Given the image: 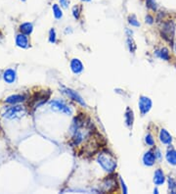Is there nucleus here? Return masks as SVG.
I'll return each instance as SVG.
<instances>
[{"label":"nucleus","mask_w":176,"mask_h":194,"mask_svg":"<svg viewBox=\"0 0 176 194\" xmlns=\"http://www.w3.org/2000/svg\"><path fill=\"white\" fill-rule=\"evenodd\" d=\"M121 184H122V190H123V192L124 193H127V189H126V186H125V184H124V183H123V180L121 178Z\"/></svg>","instance_id":"30"},{"label":"nucleus","mask_w":176,"mask_h":194,"mask_svg":"<svg viewBox=\"0 0 176 194\" xmlns=\"http://www.w3.org/2000/svg\"><path fill=\"white\" fill-rule=\"evenodd\" d=\"M175 51H176V43H175Z\"/></svg>","instance_id":"32"},{"label":"nucleus","mask_w":176,"mask_h":194,"mask_svg":"<svg viewBox=\"0 0 176 194\" xmlns=\"http://www.w3.org/2000/svg\"><path fill=\"white\" fill-rule=\"evenodd\" d=\"M52 9H53V13H54V16L56 19H61L63 17V12H62L61 8L59 7V5L54 4Z\"/></svg>","instance_id":"20"},{"label":"nucleus","mask_w":176,"mask_h":194,"mask_svg":"<svg viewBox=\"0 0 176 194\" xmlns=\"http://www.w3.org/2000/svg\"><path fill=\"white\" fill-rule=\"evenodd\" d=\"M165 174H163V172L161 170V169H158L156 172H155V174H154V183L156 185H161L163 183H165Z\"/></svg>","instance_id":"12"},{"label":"nucleus","mask_w":176,"mask_h":194,"mask_svg":"<svg viewBox=\"0 0 176 194\" xmlns=\"http://www.w3.org/2000/svg\"><path fill=\"white\" fill-rule=\"evenodd\" d=\"M81 1H84V2H90L91 0H81Z\"/></svg>","instance_id":"31"},{"label":"nucleus","mask_w":176,"mask_h":194,"mask_svg":"<svg viewBox=\"0 0 176 194\" xmlns=\"http://www.w3.org/2000/svg\"><path fill=\"white\" fill-rule=\"evenodd\" d=\"M49 41L51 43L56 42V32L53 29L50 30V33H49Z\"/></svg>","instance_id":"26"},{"label":"nucleus","mask_w":176,"mask_h":194,"mask_svg":"<svg viewBox=\"0 0 176 194\" xmlns=\"http://www.w3.org/2000/svg\"><path fill=\"white\" fill-rule=\"evenodd\" d=\"M146 4L150 9H152L154 11L156 10V4L155 0H146Z\"/></svg>","instance_id":"25"},{"label":"nucleus","mask_w":176,"mask_h":194,"mask_svg":"<svg viewBox=\"0 0 176 194\" xmlns=\"http://www.w3.org/2000/svg\"><path fill=\"white\" fill-rule=\"evenodd\" d=\"M117 188V181L116 176H109L103 179L101 183V190L103 192H112Z\"/></svg>","instance_id":"4"},{"label":"nucleus","mask_w":176,"mask_h":194,"mask_svg":"<svg viewBox=\"0 0 176 194\" xmlns=\"http://www.w3.org/2000/svg\"><path fill=\"white\" fill-rule=\"evenodd\" d=\"M27 111L24 108L21 107V106H15V107H12L6 111V113L4 114V117L9 119V120H13V119L20 118L24 115H26Z\"/></svg>","instance_id":"5"},{"label":"nucleus","mask_w":176,"mask_h":194,"mask_svg":"<svg viewBox=\"0 0 176 194\" xmlns=\"http://www.w3.org/2000/svg\"><path fill=\"white\" fill-rule=\"evenodd\" d=\"M64 92L66 93V94L68 96V97H71L73 100H74V101H77V103H79L80 105H82V106H86L85 102H84V100L82 99V97H81L78 93L77 91H74L71 88H64Z\"/></svg>","instance_id":"8"},{"label":"nucleus","mask_w":176,"mask_h":194,"mask_svg":"<svg viewBox=\"0 0 176 194\" xmlns=\"http://www.w3.org/2000/svg\"><path fill=\"white\" fill-rule=\"evenodd\" d=\"M68 3H70L68 0H60V4H61V6L63 8H68Z\"/></svg>","instance_id":"28"},{"label":"nucleus","mask_w":176,"mask_h":194,"mask_svg":"<svg viewBox=\"0 0 176 194\" xmlns=\"http://www.w3.org/2000/svg\"><path fill=\"white\" fill-rule=\"evenodd\" d=\"M127 43H128V47H129V50H130V52L133 53L135 51V49H136V45H135V43L133 41V38H132V35H127Z\"/></svg>","instance_id":"22"},{"label":"nucleus","mask_w":176,"mask_h":194,"mask_svg":"<svg viewBox=\"0 0 176 194\" xmlns=\"http://www.w3.org/2000/svg\"><path fill=\"white\" fill-rule=\"evenodd\" d=\"M146 22H147L148 24H153V23H154V18H153L152 16L148 15V16L146 17Z\"/></svg>","instance_id":"29"},{"label":"nucleus","mask_w":176,"mask_h":194,"mask_svg":"<svg viewBox=\"0 0 176 194\" xmlns=\"http://www.w3.org/2000/svg\"><path fill=\"white\" fill-rule=\"evenodd\" d=\"M166 160L169 164L171 165H176V150L173 148H170L167 150L166 153Z\"/></svg>","instance_id":"16"},{"label":"nucleus","mask_w":176,"mask_h":194,"mask_svg":"<svg viewBox=\"0 0 176 194\" xmlns=\"http://www.w3.org/2000/svg\"><path fill=\"white\" fill-rule=\"evenodd\" d=\"M156 161V155L152 151L147 152L143 157V162L146 166H153Z\"/></svg>","instance_id":"13"},{"label":"nucleus","mask_w":176,"mask_h":194,"mask_svg":"<svg viewBox=\"0 0 176 194\" xmlns=\"http://www.w3.org/2000/svg\"><path fill=\"white\" fill-rule=\"evenodd\" d=\"M124 117H125V123H126L127 127L131 128L132 124H133V122H134V115H133V111H132L129 107L126 108Z\"/></svg>","instance_id":"15"},{"label":"nucleus","mask_w":176,"mask_h":194,"mask_svg":"<svg viewBox=\"0 0 176 194\" xmlns=\"http://www.w3.org/2000/svg\"><path fill=\"white\" fill-rule=\"evenodd\" d=\"M129 24L131 25V26H133V27H139L140 26L139 22L137 21L136 16H134V15H131L129 17Z\"/></svg>","instance_id":"23"},{"label":"nucleus","mask_w":176,"mask_h":194,"mask_svg":"<svg viewBox=\"0 0 176 194\" xmlns=\"http://www.w3.org/2000/svg\"><path fill=\"white\" fill-rule=\"evenodd\" d=\"M145 141H146L147 144L150 145V146H153V145L155 144V140H154V138H153L152 134H150V133H148V134L146 135V137H145Z\"/></svg>","instance_id":"24"},{"label":"nucleus","mask_w":176,"mask_h":194,"mask_svg":"<svg viewBox=\"0 0 176 194\" xmlns=\"http://www.w3.org/2000/svg\"><path fill=\"white\" fill-rule=\"evenodd\" d=\"M174 34V26L172 23H167L163 26V29L161 30V36L167 40L168 42L172 43V38Z\"/></svg>","instance_id":"6"},{"label":"nucleus","mask_w":176,"mask_h":194,"mask_svg":"<svg viewBox=\"0 0 176 194\" xmlns=\"http://www.w3.org/2000/svg\"><path fill=\"white\" fill-rule=\"evenodd\" d=\"M152 108V100L147 96H141L139 99V109L142 116L146 115Z\"/></svg>","instance_id":"7"},{"label":"nucleus","mask_w":176,"mask_h":194,"mask_svg":"<svg viewBox=\"0 0 176 194\" xmlns=\"http://www.w3.org/2000/svg\"><path fill=\"white\" fill-rule=\"evenodd\" d=\"M71 69H72V71L73 74H80V73H82L83 71V65L82 63L78 60V59H73L71 61Z\"/></svg>","instance_id":"9"},{"label":"nucleus","mask_w":176,"mask_h":194,"mask_svg":"<svg viewBox=\"0 0 176 194\" xmlns=\"http://www.w3.org/2000/svg\"><path fill=\"white\" fill-rule=\"evenodd\" d=\"M24 100V95L16 94V95H12V96L7 97V99H6L5 101L7 102V103H10V104H15V103L23 102Z\"/></svg>","instance_id":"17"},{"label":"nucleus","mask_w":176,"mask_h":194,"mask_svg":"<svg viewBox=\"0 0 176 194\" xmlns=\"http://www.w3.org/2000/svg\"><path fill=\"white\" fill-rule=\"evenodd\" d=\"M168 183H169V188L170 189H175L176 188V181L173 178H169L168 179Z\"/></svg>","instance_id":"27"},{"label":"nucleus","mask_w":176,"mask_h":194,"mask_svg":"<svg viewBox=\"0 0 176 194\" xmlns=\"http://www.w3.org/2000/svg\"><path fill=\"white\" fill-rule=\"evenodd\" d=\"M80 13H81V6L79 5H75L73 7V16L74 17V19L78 20L80 17Z\"/></svg>","instance_id":"21"},{"label":"nucleus","mask_w":176,"mask_h":194,"mask_svg":"<svg viewBox=\"0 0 176 194\" xmlns=\"http://www.w3.org/2000/svg\"><path fill=\"white\" fill-rule=\"evenodd\" d=\"M20 29H21V32L23 34L28 35V34H31V32H33V25H31L30 23H24L20 27Z\"/></svg>","instance_id":"18"},{"label":"nucleus","mask_w":176,"mask_h":194,"mask_svg":"<svg viewBox=\"0 0 176 194\" xmlns=\"http://www.w3.org/2000/svg\"><path fill=\"white\" fill-rule=\"evenodd\" d=\"M4 80L6 81V83H13L15 79H16V73L14 70H11V69H9V70H7L5 73H4Z\"/></svg>","instance_id":"14"},{"label":"nucleus","mask_w":176,"mask_h":194,"mask_svg":"<svg viewBox=\"0 0 176 194\" xmlns=\"http://www.w3.org/2000/svg\"><path fill=\"white\" fill-rule=\"evenodd\" d=\"M160 140L163 143V144H170L172 141V138H171V135L169 134L168 131L165 129H162L160 133Z\"/></svg>","instance_id":"11"},{"label":"nucleus","mask_w":176,"mask_h":194,"mask_svg":"<svg viewBox=\"0 0 176 194\" xmlns=\"http://www.w3.org/2000/svg\"><path fill=\"white\" fill-rule=\"evenodd\" d=\"M98 163L105 171L109 173H112L117 168V160L112 154H109L107 152H102L99 154Z\"/></svg>","instance_id":"1"},{"label":"nucleus","mask_w":176,"mask_h":194,"mask_svg":"<svg viewBox=\"0 0 176 194\" xmlns=\"http://www.w3.org/2000/svg\"><path fill=\"white\" fill-rule=\"evenodd\" d=\"M160 57L162 59V60H169V53H168V50L166 48H161L160 51L156 52Z\"/></svg>","instance_id":"19"},{"label":"nucleus","mask_w":176,"mask_h":194,"mask_svg":"<svg viewBox=\"0 0 176 194\" xmlns=\"http://www.w3.org/2000/svg\"><path fill=\"white\" fill-rule=\"evenodd\" d=\"M50 94H51V92L49 90H41L35 92L33 95V97L30 98V101L29 102V108L35 109L36 107L45 103L47 101V99L50 97Z\"/></svg>","instance_id":"2"},{"label":"nucleus","mask_w":176,"mask_h":194,"mask_svg":"<svg viewBox=\"0 0 176 194\" xmlns=\"http://www.w3.org/2000/svg\"><path fill=\"white\" fill-rule=\"evenodd\" d=\"M16 43L18 46H20L22 48H27L29 46V38L27 34H18L16 38Z\"/></svg>","instance_id":"10"},{"label":"nucleus","mask_w":176,"mask_h":194,"mask_svg":"<svg viewBox=\"0 0 176 194\" xmlns=\"http://www.w3.org/2000/svg\"><path fill=\"white\" fill-rule=\"evenodd\" d=\"M50 108L55 112H59V113H63L68 116L73 114V109L70 106H68L65 102L60 101V100H52L50 102Z\"/></svg>","instance_id":"3"}]
</instances>
